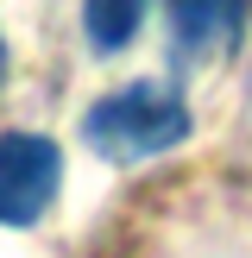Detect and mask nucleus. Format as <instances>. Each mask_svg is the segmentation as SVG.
Returning a JSON list of instances; mask_svg holds the SVG:
<instances>
[{"mask_svg":"<svg viewBox=\"0 0 252 258\" xmlns=\"http://www.w3.org/2000/svg\"><path fill=\"white\" fill-rule=\"evenodd\" d=\"M82 139L113 164H133V158H158V151L183 145L189 139V107L176 88L164 82H126L113 95H101L95 107L82 113Z\"/></svg>","mask_w":252,"mask_h":258,"instance_id":"nucleus-1","label":"nucleus"},{"mask_svg":"<svg viewBox=\"0 0 252 258\" xmlns=\"http://www.w3.org/2000/svg\"><path fill=\"white\" fill-rule=\"evenodd\" d=\"M63 183V151L44 133L0 139V227H32Z\"/></svg>","mask_w":252,"mask_h":258,"instance_id":"nucleus-2","label":"nucleus"},{"mask_svg":"<svg viewBox=\"0 0 252 258\" xmlns=\"http://www.w3.org/2000/svg\"><path fill=\"white\" fill-rule=\"evenodd\" d=\"M164 7H170V38L183 63L227 50L246 25V0H164Z\"/></svg>","mask_w":252,"mask_h":258,"instance_id":"nucleus-3","label":"nucleus"},{"mask_svg":"<svg viewBox=\"0 0 252 258\" xmlns=\"http://www.w3.org/2000/svg\"><path fill=\"white\" fill-rule=\"evenodd\" d=\"M139 25H145V0H88V7H82V32H88L95 50L133 44Z\"/></svg>","mask_w":252,"mask_h":258,"instance_id":"nucleus-4","label":"nucleus"},{"mask_svg":"<svg viewBox=\"0 0 252 258\" xmlns=\"http://www.w3.org/2000/svg\"><path fill=\"white\" fill-rule=\"evenodd\" d=\"M0 76H7V44H0Z\"/></svg>","mask_w":252,"mask_h":258,"instance_id":"nucleus-5","label":"nucleus"}]
</instances>
